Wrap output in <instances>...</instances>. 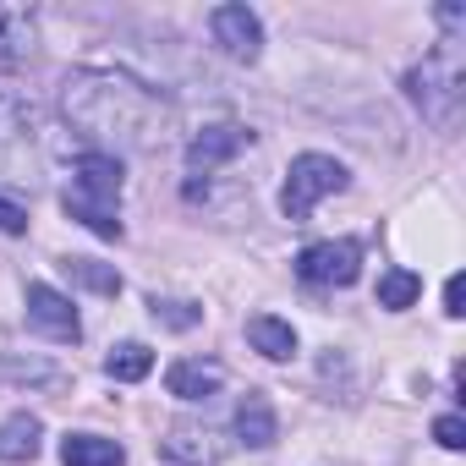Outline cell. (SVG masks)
<instances>
[{
	"label": "cell",
	"mask_w": 466,
	"mask_h": 466,
	"mask_svg": "<svg viewBox=\"0 0 466 466\" xmlns=\"http://www.w3.org/2000/svg\"><path fill=\"white\" fill-rule=\"evenodd\" d=\"M61 110L83 137L116 143V148H154V137L165 127V99L148 83L110 72V66L72 72L61 88Z\"/></svg>",
	"instance_id": "1"
},
{
	"label": "cell",
	"mask_w": 466,
	"mask_h": 466,
	"mask_svg": "<svg viewBox=\"0 0 466 466\" xmlns=\"http://www.w3.org/2000/svg\"><path fill=\"white\" fill-rule=\"evenodd\" d=\"M406 99L422 110L433 132H455L466 110V66H461V39H439V50L422 56V66L406 72Z\"/></svg>",
	"instance_id": "2"
},
{
	"label": "cell",
	"mask_w": 466,
	"mask_h": 466,
	"mask_svg": "<svg viewBox=\"0 0 466 466\" xmlns=\"http://www.w3.org/2000/svg\"><path fill=\"white\" fill-rule=\"evenodd\" d=\"M116 203H121V154H110V148H88V154L72 165L66 214L83 219L94 237L116 242V237H121V214H116Z\"/></svg>",
	"instance_id": "3"
},
{
	"label": "cell",
	"mask_w": 466,
	"mask_h": 466,
	"mask_svg": "<svg viewBox=\"0 0 466 466\" xmlns=\"http://www.w3.org/2000/svg\"><path fill=\"white\" fill-rule=\"evenodd\" d=\"M340 187H346V165L335 154H297L291 170H286V187H280V214L291 225H302L313 214V203L340 192Z\"/></svg>",
	"instance_id": "4"
},
{
	"label": "cell",
	"mask_w": 466,
	"mask_h": 466,
	"mask_svg": "<svg viewBox=\"0 0 466 466\" xmlns=\"http://www.w3.org/2000/svg\"><path fill=\"white\" fill-rule=\"evenodd\" d=\"M297 275L308 286H351L362 275V242L340 237V242H313L297 253Z\"/></svg>",
	"instance_id": "5"
},
{
	"label": "cell",
	"mask_w": 466,
	"mask_h": 466,
	"mask_svg": "<svg viewBox=\"0 0 466 466\" xmlns=\"http://www.w3.org/2000/svg\"><path fill=\"white\" fill-rule=\"evenodd\" d=\"M208 34H214V45L230 61H258V50H264V23L248 6H214L208 12Z\"/></svg>",
	"instance_id": "6"
},
{
	"label": "cell",
	"mask_w": 466,
	"mask_h": 466,
	"mask_svg": "<svg viewBox=\"0 0 466 466\" xmlns=\"http://www.w3.org/2000/svg\"><path fill=\"white\" fill-rule=\"evenodd\" d=\"M159 455H165L170 466H219V461H225V444H219V433H214V428L176 422V428H165Z\"/></svg>",
	"instance_id": "7"
},
{
	"label": "cell",
	"mask_w": 466,
	"mask_h": 466,
	"mask_svg": "<svg viewBox=\"0 0 466 466\" xmlns=\"http://www.w3.org/2000/svg\"><path fill=\"white\" fill-rule=\"evenodd\" d=\"M248 148V127H237V121H219V127H203L192 143H187V176H208L214 165H225V159H237Z\"/></svg>",
	"instance_id": "8"
},
{
	"label": "cell",
	"mask_w": 466,
	"mask_h": 466,
	"mask_svg": "<svg viewBox=\"0 0 466 466\" xmlns=\"http://www.w3.org/2000/svg\"><path fill=\"white\" fill-rule=\"evenodd\" d=\"M28 324H34L39 335H50V340H77V335H83L72 297H61L56 286H39V280L28 286Z\"/></svg>",
	"instance_id": "9"
},
{
	"label": "cell",
	"mask_w": 466,
	"mask_h": 466,
	"mask_svg": "<svg viewBox=\"0 0 466 466\" xmlns=\"http://www.w3.org/2000/svg\"><path fill=\"white\" fill-rule=\"evenodd\" d=\"M34 45H39V28H34V17H28L23 6H0V72H17V66H28Z\"/></svg>",
	"instance_id": "10"
},
{
	"label": "cell",
	"mask_w": 466,
	"mask_h": 466,
	"mask_svg": "<svg viewBox=\"0 0 466 466\" xmlns=\"http://www.w3.org/2000/svg\"><path fill=\"white\" fill-rule=\"evenodd\" d=\"M39 137V110L17 94H0V165Z\"/></svg>",
	"instance_id": "11"
},
{
	"label": "cell",
	"mask_w": 466,
	"mask_h": 466,
	"mask_svg": "<svg viewBox=\"0 0 466 466\" xmlns=\"http://www.w3.org/2000/svg\"><path fill=\"white\" fill-rule=\"evenodd\" d=\"M219 384H225V368H219V362H176V368L165 373V390H170L176 400H214Z\"/></svg>",
	"instance_id": "12"
},
{
	"label": "cell",
	"mask_w": 466,
	"mask_h": 466,
	"mask_svg": "<svg viewBox=\"0 0 466 466\" xmlns=\"http://www.w3.org/2000/svg\"><path fill=\"white\" fill-rule=\"evenodd\" d=\"M237 433H242V444H253V450H269L275 439H280V422H275V406H269V395H248L242 406H237Z\"/></svg>",
	"instance_id": "13"
},
{
	"label": "cell",
	"mask_w": 466,
	"mask_h": 466,
	"mask_svg": "<svg viewBox=\"0 0 466 466\" xmlns=\"http://www.w3.org/2000/svg\"><path fill=\"white\" fill-rule=\"evenodd\" d=\"M127 450L105 433H66L61 439V466H121Z\"/></svg>",
	"instance_id": "14"
},
{
	"label": "cell",
	"mask_w": 466,
	"mask_h": 466,
	"mask_svg": "<svg viewBox=\"0 0 466 466\" xmlns=\"http://www.w3.org/2000/svg\"><path fill=\"white\" fill-rule=\"evenodd\" d=\"M248 340H253V351H264L269 362H286V357L297 351V329H291L286 319H275V313H253V319H248Z\"/></svg>",
	"instance_id": "15"
},
{
	"label": "cell",
	"mask_w": 466,
	"mask_h": 466,
	"mask_svg": "<svg viewBox=\"0 0 466 466\" xmlns=\"http://www.w3.org/2000/svg\"><path fill=\"white\" fill-rule=\"evenodd\" d=\"M39 417H28V411H17V417H6L0 422V461H12V466H23V461H34L39 455Z\"/></svg>",
	"instance_id": "16"
},
{
	"label": "cell",
	"mask_w": 466,
	"mask_h": 466,
	"mask_svg": "<svg viewBox=\"0 0 466 466\" xmlns=\"http://www.w3.org/2000/svg\"><path fill=\"white\" fill-rule=\"evenodd\" d=\"M148 368H154V351H148L143 340H127V346H116V351L105 357V373H110V379H121V384L148 379Z\"/></svg>",
	"instance_id": "17"
},
{
	"label": "cell",
	"mask_w": 466,
	"mask_h": 466,
	"mask_svg": "<svg viewBox=\"0 0 466 466\" xmlns=\"http://www.w3.org/2000/svg\"><path fill=\"white\" fill-rule=\"evenodd\" d=\"M417 297H422V275H411V269H384V275H379V308L400 313V308H411Z\"/></svg>",
	"instance_id": "18"
},
{
	"label": "cell",
	"mask_w": 466,
	"mask_h": 466,
	"mask_svg": "<svg viewBox=\"0 0 466 466\" xmlns=\"http://www.w3.org/2000/svg\"><path fill=\"white\" fill-rule=\"evenodd\" d=\"M0 384H61V368L39 362V357H12L0 351Z\"/></svg>",
	"instance_id": "19"
},
{
	"label": "cell",
	"mask_w": 466,
	"mask_h": 466,
	"mask_svg": "<svg viewBox=\"0 0 466 466\" xmlns=\"http://www.w3.org/2000/svg\"><path fill=\"white\" fill-rule=\"evenodd\" d=\"M61 269H66V275H72L77 286L99 291V297H116V291H121V275H116L110 264H99V258H66Z\"/></svg>",
	"instance_id": "20"
},
{
	"label": "cell",
	"mask_w": 466,
	"mask_h": 466,
	"mask_svg": "<svg viewBox=\"0 0 466 466\" xmlns=\"http://www.w3.org/2000/svg\"><path fill=\"white\" fill-rule=\"evenodd\" d=\"M148 308H154V319H159V324H170V329H192V324L203 319L192 302H159V297H154Z\"/></svg>",
	"instance_id": "21"
},
{
	"label": "cell",
	"mask_w": 466,
	"mask_h": 466,
	"mask_svg": "<svg viewBox=\"0 0 466 466\" xmlns=\"http://www.w3.org/2000/svg\"><path fill=\"white\" fill-rule=\"evenodd\" d=\"M28 230V208L12 203V198H0V237H23Z\"/></svg>",
	"instance_id": "22"
},
{
	"label": "cell",
	"mask_w": 466,
	"mask_h": 466,
	"mask_svg": "<svg viewBox=\"0 0 466 466\" xmlns=\"http://www.w3.org/2000/svg\"><path fill=\"white\" fill-rule=\"evenodd\" d=\"M433 439H439L444 450H461V444H466V422L450 411V417H439V422H433Z\"/></svg>",
	"instance_id": "23"
},
{
	"label": "cell",
	"mask_w": 466,
	"mask_h": 466,
	"mask_svg": "<svg viewBox=\"0 0 466 466\" xmlns=\"http://www.w3.org/2000/svg\"><path fill=\"white\" fill-rule=\"evenodd\" d=\"M444 313H450V319H461V313H466V280H461V275H450V280H444Z\"/></svg>",
	"instance_id": "24"
}]
</instances>
